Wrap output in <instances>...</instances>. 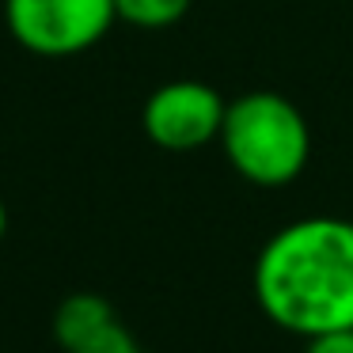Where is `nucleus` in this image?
Instances as JSON below:
<instances>
[{
	"instance_id": "1",
	"label": "nucleus",
	"mask_w": 353,
	"mask_h": 353,
	"mask_svg": "<svg viewBox=\"0 0 353 353\" xmlns=\"http://www.w3.org/2000/svg\"><path fill=\"white\" fill-rule=\"evenodd\" d=\"M251 289L262 315L307 338L353 327V221L304 216L262 243Z\"/></svg>"
},
{
	"instance_id": "2",
	"label": "nucleus",
	"mask_w": 353,
	"mask_h": 353,
	"mask_svg": "<svg viewBox=\"0 0 353 353\" xmlns=\"http://www.w3.org/2000/svg\"><path fill=\"white\" fill-rule=\"evenodd\" d=\"M216 145L239 179L262 190H277L304 175L312 130L292 99L277 92H247L228 103Z\"/></svg>"
},
{
	"instance_id": "3",
	"label": "nucleus",
	"mask_w": 353,
	"mask_h": 353,
	"mask_svg": "<svg viewBox=\"0 0 353 353\" xmlns=\"http://www.w3.org/2000/svg\"><path fill=\"white\" fill-rule=\"evenodd\" d=\"M4 23L34 57H77L118 23L114 0H4Z\"/></svg>"
},
{
	"instance_id": "4",
	"label": "nucleus",
	"mask_w": 353,
	"mask_h": 353,
	"mask_svg": "<svg viewBox=\"0 0 353 353\" xmlns=\"http://www.w3.org/2000/svg\"><path fill=\"white\" fill-rule=\"evenodd\" d=\"M228 99L201 80H168L141 107V130L163 152H194L221 137Z\"/></svg>"
},
{
	"instance_id": "5",
	"label": "nucleus",
	"mask_w": 353,
	"mask_h": 353,
	"mask_svg": "<svg viewBox=\"0 0 353 353\" xmlns=\"http://www.w3.org/2000/svg\"><path fill=\"white\" fill-rule=\"evenodd\" d=\"M114 315L118 312L110 307V300L99 296V292H72V296H65L54 312V338H57V345L69 353L72 345L84 342L95 327H103V323L114 319Z\"/></svg>"
},
{
	"instance_id": "6",
	"label": "nucleus",
	"mask_w": 353,
	"mask_h": 353,
	"mask_svg": "<svg viewBox=\"0 0 353 353\" xmlns=\"http://www.w3.org/2000/svg\"><path fill=\"white\" fill-rule=\"evenodd\" d=\"M194 0H114L118 19L141 31H163V27H175L179 19L190 12Z\"/></svg>"
},
{
	"instance_id": "7",
	"label": "nucleus",
	"mask_w": 353,
	"mask_h": 353,
	"mask_svg": "<svg viewBox=\"0 0 353 353\" xmlns=\"http://www.w3.org/2000/svg\"><path fill=\"white\" fill-rule=\"evenodd\" d=\"M69 353H141V345H137V338H133V330L114 315V319H107L103 327H95L84 342H77Z\"/></svg>"
},
{
	"instance_id": "8",
	"label": "nucleus",
	"mask_w": 353,
	"mask_h": 353,
	"mask_svg": "<svg viewBox=\"0 0 353 353\" xmlns=\"http://www.w3.org/2000/svg\"><path fill=\"white\" fill-rule=\"evenodd\" d=\"M307 353H353V327L323 330V334L307 338Z\"/></svg>"
},
{
	"instance_id": "9",
	"label": "nucleus",
	"mask_w": 353,
	"mask_h": 353,
	"mask_svg": "<svg viewBox=\"0 0 353 353\" xmlns=\"http://www.w3.org/2000/svg\"><path fill=\"white\" fill-rule=\"evenodd\" d=\"M4 232H8V209H4V198H0V239H4Z\"/></svg>"
}]
</instances>
